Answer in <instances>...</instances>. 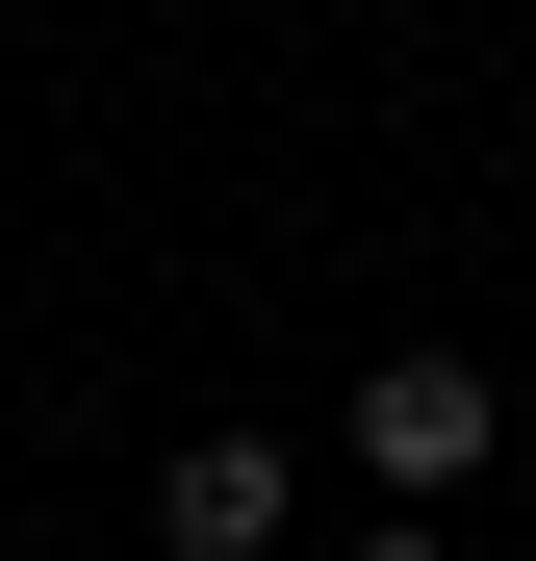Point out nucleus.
Masks as SVG:
<instances>
[{
	"label": "nucleus",
	"mask_w": 536,
	"mask_h": 561,
	"mask_svg": "<svg viewBox=\"0 0 536 561\" xmlns=\"http://www.w3.org/2000/svg\"><path fill=\"white\" fill-rule=\"evenodd\" d=\"M357 561H460V536H357Z\"/></svg>",
	"instance_id": "3"
},
{
	"label": "nucleus",
	"mask_w": 536,
	"mask_h": 561,
	"mask_svg": "<svg viewBox=\"0 0 536 561\" xmlns=\"http://www.w3.org/2000/svg\"><path fill=\"white\" fill-rule=\"evenodd\" d=\"M153 536H179V561H255V536H282V434H205V459L153 485Z\"/></svg>",
	"instance_id": "2"
},
{
	"label": "nucleus",
	"mask_w": 536,
	"mask_h": 561,
	"mask_svg": "<svg viewBox=\"0 0 536 561\" xmlns=\"http://www.w3.org/2000/svg\"><path fill=\"white\" fill-rule=\"evenodd\" d=\"M357 459H384V511H460L486 485V459H511V383H486V357H357Z\"/></svg>",
	"instance_id": "1"
}]
</instances>
